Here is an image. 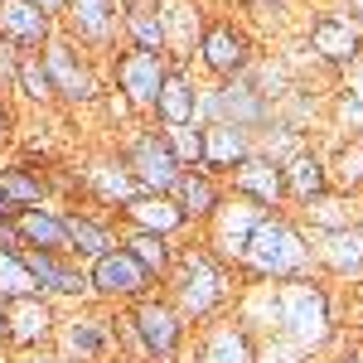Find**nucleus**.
<instances>
[{"label": "nucleus", "mask_w": 363, "mask_h": 363, "mask_svg": "<svg viewBox=\"0 0 363 363\" xmlns=\"http://www.w3.org/2000/svg\"><path fill=\"white\" fill-rule=\"evenodd\" d=\"M344 15H349V20L363 29V0H344Z\"/></svg>", "instance_id": "44"}, {"label": "nucleus", "mask_w": 363, "mask_h": 363, "mask_svg": "<svg viewBox=\"0 0 363 363\" xmlns=\"http://www.w3.org/2000/svg\"><path fill=\"white\" fill-rule=\"evenodd\" d=\"M306 44L325 68L349 73V68L363 58V29L354 25L344 10H315L310 25H306Z\"/></svg>", "instance_id": "12"}, {"label": "nucleus", "mask_w": 363, "mask_h": 363, "mask_svg": "<svg viewBox=\"0 0 363 363\" xmlns=\"http://www.w3.org/2000/svg\"><path fill=\"white\" fill-rule=\"evenodd\" d=\"M20 296H39V286H34V277H29L25 257L0 252V301H20Z\"/></svg>", "instance_id": "37"}, {"label": "nucleus", "mask_w": 363, "mask_h": 363, "mask_svg": "<svg viewBox=\"0 0 363 363\" xmlns=\"http://www.w3.org/2000/svg\"><path fill=\"white\" fill-rule=\"evenodd\" d=\"M339 121L363 140V58L344 73V87H339Z\"/></svg>", "instance_id": "35"}, {"label": "nucleus", "mask_w": 363, "mask_h": 363, "mask_svg": "<svg viewBox=\"0 0 363 363\" xmlns=\"http://www.w3.org/2000/svg\"><path fill=\"white\" fill-rule=\"evenodd\" d=\"M0 252H15V257L25 252V238H20V228H15V218H10V223H0Z\"/></svg>", "instance_id": "40"}, {"label": "nucleus", "mask_w": 363, "mask_h": 363, "mask_svg": "<svg viewBox=\"0 0 363 363\" xmlns=\"http://www.w3.org/2000/svg\"><path fill=\"white\" fill-rule=\"evenodd\" d=\"M281 179H286V203H310V199L330 194V160L301 145L291 160H281Z\"/></svg>", "instance_id": "24"}, {"label": "nucleus", "mask_w": 363, "mask_h": 363, "mask_svg": "<svg viewBox=\"0 0 363 363\" xmlns=\"http://www.w3.org/2000/svg\"><path fill=\"white\" fill-rule=\"evenodd\" d=\"M116 242L136 257L140 267L150 272L155 281L169 277V267H174V257H179V247H174V238H160V233H136V228H121L116 233Z\"/></svg>", "instance_id": "29"}, {"label": "nucleus", "mask_w": 363, "mask_h": 363, "mask_svg": "<svg viewBox=\"0 0 363 363\" xmlns=\"http://www.w3.org/2000/svg\"><path fill=\"white\" fill-rule=\"evenodd\" d=\"M44 68H49V83H54V102L63 107H92V102H102V83H97V68H92V58L78 49V44H68L63 34H54L44 49Z\"/></svg>", "instance_id": "6"}, {"label": "nucleus", "mask_w": 363, "mask_h": 363, "mask_svg": "<svg viewBox=\"0 0 363 363\" xmlns=\"http://www.w3.org/2000/svg\"><path fill=\"white\" fill-rule=\"evenodd\" d=\"M116 218H121V228L160 233V238H179V233H189V223H184V213H179L174 199H169V194H145V189H140L136 199H126V203L116 208Z\"/></svg>", "instance_id": "21"}, {"label": "nucleus", "mask_w": 363, "mask_h": 363, "mask_svg": "<svg viewBox=\"0 0 363 363\" xmlns=\"http://www.w3.org/2000/svg\"><path fill=\"white\" fill-rule=\"evenodd\" d=\"M10 140H15V112H10V102L0 97V150H5Z\"/></svg>", "instance_id": "41"}, {"label": "nucleus", "mask_w": 363, "mask_h": 363, "mask_svg": "<svg viewBox=\"0 0 363 363\" xmlns=\"http://www.w3.org/2000/svg\"><path fill=\"white\" fill-rule=\"evenodd\" d=\"M199 121H203V126H208V121H233V126H242L252 136H262V131L277 121V102L257 87L252 73H242V78L218 83L213 92L199 97Z\"/></svg>", "instance_id": "5"}, {"label": "nucleus", "mask_w": 363, "mask_h": 363, "mask_svg": "<svg viewBox=\"0 0 363 363\" xmlns=\"http://www.w3.org/2000/svg\"><path fill=\"white\" fill-rule=\"evenodd\" d=\"M199 63L213 83H233L252 73V39L238 20H208L199 29Z\"/></svg>", "instance_id": "11"}, {"label": "nucleus", "mask_w": 363, "mask_h": 363, "mask_svg": "<svg viewBox=\"0 0 363 363\" xmlns=\"http://www.w3.org/2000/svg\"><path fill=\"white\" fill-rule=\"evenodd\" d=\"M257 363H310V354L301 349V344H291V339H257Z\"/></svg>", "instance_id": "38"}, {"label": "nucleus", "mask_w": 363, "mask_h": 363, "mask_svg": "<svg viewBox=\"0 0 363 363\" xmlns=\"http://www.w3.org/2000/svg\"><path fill=\"white\" fill-rule=\"evenodd\" d=\"M165 73H169L165 54H140V49L112 54V83H116V92H121L136 112H150V107H155Z\"/></svg>", "instance_id": "16"}, {"label": "nucleus", "mask_w": 363, "mask_h": 363, "mask_svg": "<svg viewBox=\"0 0 363 363\" xmlns=\"http://www.w3.org/2000/svg\"><path fill=\"white\" fill-rule=\"evenodd\" d=\"M121 39L126 49H140V54H169L160 10H121Z\"/></svg>", "instance_id": "31"}, {"label": "nucleus", "mask_w": 363, "mask_h": 363, "mask_svg": "<svg viewBox=\"0 0 363 363\" xmlns=\"http://www.w3.org/2000/svg\"><path fill=\"white\" fill-rule=\"evenodd\" d=\"M34 5H39V10H44V15H49V20L58 25V15H63V0H34Z\"/></svg>", "instance_id": "42"}, {"label": "nucleus", "mask_w": 363, "mask_h": 363, "mask_svg": "<svg viewBox=\"0 0 363 363\" xmlns=\"http://www.w3.org/2000/svg\"><path fill=\"white\" fill-rule=\"evenodd\" d=\"M29 267V277L39 286V296L49 301H92V286H87V267L73 257V252H39V247H25L20 252Z\"/></svg>", "instance_id": "13"}, {"label": "nucleus", "mask_w": 363, "mask_h": 363, "mask_svg": "<svg viewBox=\"0 0 363 363\" xmlns=\"http://www.w3.org/2000/svg\"><path fill=\"white\" fill-rule=\"evenodd\" d=\"M83 179H87V189L102 199V203H112V208H121L126 199H136V194H140L121 155H102V160H92V165L83 169Z\"/></svg>", "instance_id": "27"}, {"label": "nucleus", "mask_w": 363, "mask_h": 363, "mask_svg": "<svg viewBox=\"0 0 363 363\" xmlns=\"http://www.w3.org/2000/svg\"><path fill=\"white\" fill-rule=\"evenodd\" d=\"M116 155L126 160L136 189H145V194H169V189L179 184V174H184V165H179L174 150H169L165 131H136Z\"/></svg>", "instance_id": "10"}, {"label": "nucleus", "mask_w": 363, "mask_h": 363, "mask_svg": "<svg viewBox=\"0 0 363 363\" xmlns=\"http://www.w3.org/2000/svg\"><path fill=\"white\" fill-rule=\"evenodd\" d=\"M199 92L194 87V78L174 63L165 73V83H160V97H155V107H150V116L160 121V126H194L199 121Z\"/></svg>", "instance_id": "25"}, {"label": "nucleus", "mask_w": 363, "mask_h": 363, "mask_svg": "<svg viewBox=\"0 0 363 363\" xmlns=\"http://www.w3.org/2000/svg\"><path fill=\"white\" fill-rule=\"evenodd\" d=\"M54 34H58V25L34 0H0V44L20 49V54H39Z\"/></svg>", "instance_id": "19"}, {"label": "nucleus", "mask_w": 363, "mask_h": 363, "mask_svg": "<svg viewBox=\"0 0 363 363\" xmlns=\"http://www.w3.org/2000/svg\"><path fill=\"white\" fill-rule=\"evenodd\" d=\"M228 194H242L252 199V203H262L267 213H277L281 203H286V179H281V165L272 160V155H262V150H252L242 165L233 169L223 179Z\"/></svg>", "instance_id": "18"}, {"label": "nucleus", "mask_w": 363, "mask_h": 363, "mask_svg": "<svg viewBox=\"0 0 363 363\" xmlns=\"http://www.w3.org/2000/svg\"><path fill=\"white\" fill-rule=\"evenodd\" d=\"M310 252L330 277H363V223L335 228V233H310Z\"/></svg>", "instance_id": "22"}, {"label": "nucleus", "mask_w": 363, "mask_h": 363, "mask_svg": "<svg viewBox=\"0 0 363 363\" xmlns=\"http://www.w3.org/2000/svg\"><path fill=\"white\" fill-rule=\"evenodd\" d=\"M0 344H5V301H0Z\"/></svg>", "instance_id": "48"}, {"label": "nucleus", "mask_w": 363, "mask_h": 363, "mask_svg": "<svg viewBox=\"0 0 363 363\" xmlns=\"http://www.w3.org/2000/svg\"><path fill=\"white\" fill-rule=\"evenodd\" d=\"M15 92L25 102H34V107H54V83H49V68H44L39 54L20 58V83H15Z\"/></svg>", "instance_id": "34"}, {"label": "nucleus", "mask_w": 363, "mask_h": 363, "mask_svg": "<svg viewBox=\"0 0 363 363\" xmlns=\"http://www.w3.org/2000/svg\"><path fill=\"white\" fill-rule=\"evenodd\" d=\"M194 363H257V335L238 315H218V320L199 325Z\"/></svg>", "instance_id": "17"}, {"label": "nucleus", "mask_w": 363, "mask_h": 363, "mask_svg": "<svg viewBox=\"0 0 363 363\" xmlns=\"http://www.w3.org/2000/svg\"><path fill=\"white\" fill-rule=\"evenodd\" d=\"M335 363H363V354H344V359H335Z\"/></svg>", "instance_id": "47"}, {"label": "nucleus", "mask_w": 363, "mask_h": 363, "mask_svg": "<svg viewBox=\"0 0 363 363\" xmlns=\"http://www.w3.org/2000/svg\"><path fill=\"white\" fill-rule=\"evenodd\" d=\"M15 228L25 238V247H39V252H68V233H63V208H20L15 213Z\"/></svg>", "instance_id": "28"}, {"label": "nucleus", "mask_w": 363, "mask_h": 363, "mask_svg": "<svg viewBox=\"0 0 363 363\" xmlns=\"http://www.w3.org/2000/svg\"><path fill=\"white\" fill-rule=\"evenodd\" d=\"M238 320L247 325L252 335H277L301 344L306 354L325 349L335 339V306L330 291L315 277H296V281H272V286H247Z\"/></svg>", "instance_id": "1"}, {"label": "nucleus", "mask_w": 363, "mask_h": 363, "mask_svg": "<svg viewBox=\"0 0 363 363\" xmlns=\"http://www.w3.org/2000/svg\"><path fill=\"white\" fill-rule=\"evenodd\" d=\"M330 189L335 194H349V199L363 189V140H349L335 160H330Z\"/></svg>", "instance_id": "33"}, {"label": "nucleus", "mask_w": 363, "mask_h": 363, "mask_svg": "<svg viewBox=\"0 0 363 363\" xmlns=\"http://www.w3.org/2000/svg\"><path fill=\"white\" fill-rule=\"evenodd\" d=\"M0 194L15 208H39V203H49V179L29 160H15V165H0Z\"/></svg>", "instance_id": "30"}, {"label": "nucleus", "mask_w": 363, "mask_h": 363, "mask_svg": "<svg viewBox=\"0 0 363 363\" xmlns=\"http://www.w3.org/2000/svg\"><path fill=\"white\" fill-rule=\"evenodd\" d=\"M116 335L126 339L131 359L140 363H179L184 344H189V320L169 306L165 291H150L131 306H121V325Z\"/></svg>", "instance_id": "4"}, {"label": "nucleus", "mask_w": 363, "mask_h": 363, "mask_svg": "<svg viewBox=\"0 0 363 363\" xmlns=\"http://www.w3.org/2000/svg\"><path fill=\"white\" fill-rule=\"evenodd\" d=\"M15 363H63V359H58V354H49V349H44V354H20V359H15Z\"/></svg>", "instance_id": "43"}, {"label": "nucleus", "mask_w": 363, "mask_h": 363, "mask_svg": "<svg viewBox=\"0 0 363 363\" xmlns=\"http://www.w3.org/2000/svg\"><path fill=\"white\" fill-rule=\"evenodd\" d=\"M262 218H267L262 203H252V199H242V194H223V203L213 208V218L199 228V242L213 252L223 267L238 272V262H242V252H247V238L257 233Z\"/></svg>", "instance_id": "7"}, {"label": "nucleus", "mask_w": 363, "mask_h": 363, "mask_svg": "<svg viewBox=\"0 0 363 363\" xmlns=\"http://www.w3.org/2000/svg\"><path fill=\"white\" fill-rule=\"evenodd\" d=\"M20 49H10V44H0V97H10L15 83H20Z\"/></svg>", "instance_id": "39"}, {"label": "nucleus", "mask_w": 363, "mask_h": 363, "mask_svg": "<svg viewBox=\"0 0 363 363\" xmlns=\"http://www.w3.org/2000/svg\"><path fill=\"white\" fill-rule=\"evenodd\" d=\"M63 39L83 54H112L121 34V0H63Z\"/></svg>", "instance_id": "9"}, {"label": "nucleus", "mask_w": 363, "mask_h": 363, "mask_svg": "<svg viewBox=\"0 0 363 363\" xmlns=\"http://www.w3.org/2000/svg\"><path fill=\"white\" fill-rule=\"evenodd\" d=\"M199 126H203V121H199ZM252 150H257V136L242 131V126H233V121H208V126H203V169H208L213 179H228Z\"/></svg>", "instance_id": "20"}, {"label": "nucleus", "mask_w": 363, "mask_h": 363, "mask_svg": "<svg viewBox=\"0 0 363 363\" xmlns=\"http://www.w3.org/2000/svg\"><path fill=\"white\" fill-rule=\"evenodd\" d=\"M63 233H68V252L78 262H97L116 247V228L92 213H78V208H63Z\"/></svg>", "instance_id": "26"}, {"label": "nucleus", "mask_w": 363, "mask_h": 363, "mask_svg": "<svg viewBox=\"0 0 363 363\" xmlns=\"http://www.w3.org/2000/svg\"><path fill=\"white\" fill-rule=\"evenodd\" d=\"M160 286H165L169 306L189 325H208V320L228 315V306L238 301V272L223 267L203 242L179 247V257H174V267H169V277Z\"/></svg>", "instance_id": "2"}, {"label": "nucleus", "mask_w": 363, "mask_h": 363, "mask_svg": "<svg viewBox=\"0 0 363 363\" xmlns=\"http://www.w3.org/2000/svg\"><path fill=\"white\" fill-rule=\"evenodd\" d=\"M165 0H121V10H160Z\"/></svg>", "instance_id": "45"}, {"label": "nucleus", "mask_w": 363, "mask_h": 363, "mask_svg": "<svg viewBox=\"0 0 363 363\" xmlns=\"http://www.w3.org/2000/svg\"><path fill=\"white\" fill-rule=\"evenodd\" d=\"M169 140V150H174V160L184 169H203V126H160Z\"/></svg>", "instance_id": "36"}, {"label": "nucleus", "mask_w": 363, "mask_h": 363, "mask_svg": "<svg viewBox=\"0 0 363 363\" xmlns=\"http://www.w3.org/2000/svg\"><path fill=\"white\" fill-rule=\"evenodd\" d=\"M315 252H310V233L291 213H267L257 233L247 238V252L238 262V281L242 286H272V281H296L310 277Z\"/></svg>", "instance_id": "3"}, {"label": "nucleus", "mask_w": 363, "mask_h": 363, "mask_svg": "<svg viewBox=\"0 0 363 363\" xmlns=\"http://www.w3.org/2000/svg\"><path fill=\"white\" fill-rule=\"evenodd\" d=\"M301 213H306V223L310 233H335V228H349V223H359L354 218V199L349 194H320V199H310V203H301Z\"/></svg>", "instance_id": "32"}, {"label": "nucleus", "mask_w": 363, "mask_h": 363, "mask_svg": "<svg viewBox=\"0 0 363 363\" xmlns=\"http://www.w3.org/2000/svg\"><path fill=\"white\" fill-rule=\"evenodd\" d=\"M15 213H20V208H15V203H10V199L0 194V223H10V218H15Z\"/></svg>", "instance_id": "46"}, {"label": "nucleus", "mask_w": 363, "mask_h": 363, "mask_svg": "<svg viewBox=\"0 0 363 363\" xmlns=\"http://www.w3.org/2000/svg\"><path fill=\"white\" fill-rule=\"evenodd\" d=\"M58 335V315L49 296H20L5 301V349L15 354H44Z\"/></svg>", "instance_id": "14"}, {"label": "nucleus", "mask_w": 363, "mask_h": 363, "mask_svg": "<svg viewBox=\"0 0 363 363\" xmlns=\"http://www.w3.org/2000/svg\"><path fill=\"white\" fill-rule=\"evenodd\" d=\"M228 194V184L223 179H213L208 169H184L179 174V184L169 189V199L179 203V213H184V223L189 228H203L208 218H213V208L223 203Z\"/></svg>", "instance_id": "23"}, {"label": "nucleus", "mask_w": 363, "mask_h": 363, "mask_svg": "<svg viewBox=\"0 0 363 363\" xmlns=\"http://www.w3.org/2000/svg\"><path fill=\"white\" fill-rule=\"evenodd\" d=\"M116 363H140V359H116Z\"/></svg>", "instance_id": "49"}, {"label": "nucleus", "mask_w": 363, "mask_h": 363, "mask_svg": "<svg viewBox=\"0 0 363 363\" xmlns=\"http://www.w3.org/2000/svg\"><path fill=\"white\" fill-rule=\"evenodd\" d=\"M87 286H92V301H107V306H131V301H140V296H150L160 281L150 277L136 257L116 242L107 257L87 262Z\"/></svg>", "instance_id": "8"}, {"label": "nucleus", "mask_w": 363, "mask_h": 363, "mask_svg": "<svg viewBox=\"0 0 363 363\" xmlns=\"http://www.w3.org/2000/svg\"><path fill=\"white\" fill-rule=\"evenodd\" d=\"M54 344L63 363H107L116 354V320H102V315L58 320Z\"/></svg>", "instance_id": "15"}]
</instances>
